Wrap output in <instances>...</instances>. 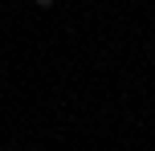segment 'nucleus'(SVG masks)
<instances>
[{"instance_id": "f257e3e1", "label": "nucleus", "mask_w": 155, "mask_h": 151, "mask_svg": "<svg viewBox=\"0 0 155 151\" xmlns=\"http://www.w3.org/2000/svg\"><path fill=\"white\" fill-rule=\"evenodd\" d=\"M33 4H37V8H53L57 0H33Z\"/></svg>"}]
</instances>
